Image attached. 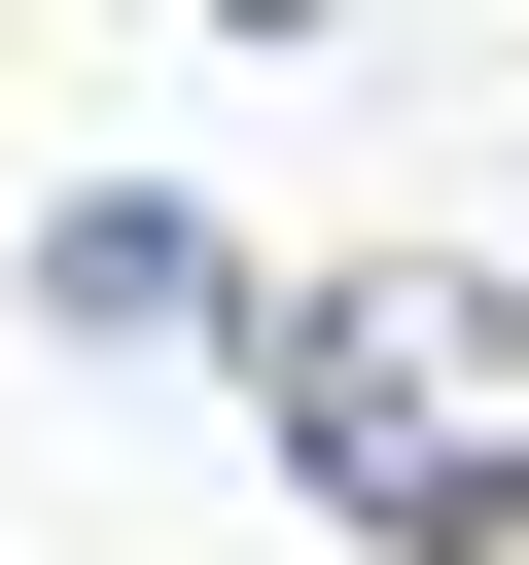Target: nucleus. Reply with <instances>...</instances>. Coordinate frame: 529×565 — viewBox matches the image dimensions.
Listing matches in <instances>:
<instances>
[{
    "instance_id": "obj_1",
    "label": "nucleus",
    "mask_w": 529,
    "mask_h": 565,
    "mask_svg": "<svg viewBox=\"0 0 529 565\" xmlns=\"http://www.w3.org/2000/svg\"><path fill=\"white\" fill-rule=\"evenodd\" d=\"M247 388H282V459L353 494V530H529V282H282L247 318Z\"/></svg>"
}]
</instances>
